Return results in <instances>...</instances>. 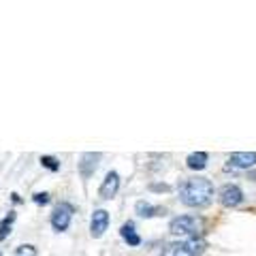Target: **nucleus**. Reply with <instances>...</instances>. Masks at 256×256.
Listing matches in <instances>:
<instances>
[{
	"mask_svg": "<svg viewBox=\"0 0 256 256\" xmlns=\"http://www.w3.org/2000/svg\"><path fill=\"white\" fill-rule=\"evenodd\" d=\"M11 201L13 203H22V196L18 194V192H11Z\"/></svg>",
	"mask_w": 256,
	"mask_h": 256,
	"instance_id": "19",
	"label": "nucleus"
},
{
	"mask_svg": "<svg viewBox=\"0 0 256 256\" xmlns=\"http://www.w3.org/2000/svg\"><path fill=\"white\" fill-rule=\"evenodd\" d=\"M150 190H169V186H164V184H162V186H160V184H152Z\"/></svg>",
	"mask_w": 256,
	"mask_h": 256,
	"instance_id": "18",
	"label": "nucleus"
},
{
	"mask_svg": "<svg viewBox=\"0 0 256 256\" xmlns=\"http://www.w3.org/2000/svg\"><path fill=\"white\" fill-rule=\"evenodd\" d=\"M205 222L203 218H196V216H180V218H173L169 224V230L178 237H201Z\"/></svg>",
	"mask_w": 256,
	"mask_h": 256,
	"instance_id": "2",
	"label": "nucleus"
},
{
	"mask_svg": "<svg viewBox=\"0 0 256 256\" xmlns=\"http://www.w3.org/2000/svg\"><path fill=\"white\" fill-rule=\"evenodd\" d=\"M134 212H137L141 218H154V216H164L166 214L164 207H154L148 201H137V205H134Z\"/></svg>",
	"mask_w": 256,
	"mask_h": 256,
	"instance_id": "9",
	"label": "nucleus"
},
{
	"mask_svg": "<svg viewBox=\"0 0 256 256\" xmlns=\"http://www.w3.org/2000/svg\"><path fill=\"white\" fill-rule=\"evenodd\" d=\"M162 256H192V252L188 250L184 242H173L162 248Z\"/></svg>",
	"mask_w": 256,
	"mask_h": 256,
	"instance_id": "12",
	"label": "nucleus"
},
{
	"mask_svg": "<svg viewBox=\"0 0 256 256\" xmlns=\"http://www.w3.org/2000/svg\"><path fill=\"white\" fill-rule=\"evenodd\" d=\"M38 162H41V166H45V169L52 171V173L60 171V160L56 156H41V158H38Z\"/></svg>",
	"mask_w": 256,
	"mask_h": 256,
	"instance_id": "15",
	"label": "nucleus"
},
{
	"mask_svg": "<svg viewBox=\"0 0 256 256\" xmlns=\"http://www.w3.org/2000/svg\"><path fill=\"white\" fill-rule=\"evenodd\" d=\"M15 218H18V216H15V212H9V216H6V218L0 220V242H4V239L11 235V224L15 222Z\"/></svg>",
	"mask_w": 256,
	"mask_h": 256,
	"instance_id": "14",
	"label": "nucleus"
},
{
	"mask_svg": "<svg viewBox=\"0 0 256 256\" xmlns=\"http://www.w3.org/2000/svg\"><path fill=\"white\" fill-rule=\"evenodd\" d=\"M0 256H2V254H0Z\"/></svg>",
	"mask_w": 256,
	"mask_h": 256,
	"instance_id": "20",
	"label": "nucleus"
},
{
	"mask_svg": "<svg viewBox=\"0 0 256 256\" xmlns=\"http://www.w3.org/2000/svg\"><path fill=\"white\" fill-rule=\"evenodd\" d=\"M256 164V152H235L226 160V171H246Z\"/></svg>",
	"mask_w": 256,
	"mask_h": 256,
	"instance_id": "4",
	"label": "nucleus"
},
{
	"mask_svg": "<svg viewBox=\"0 0 256 256\" xmlns=\"http://www.w3.org/2000/svg\"><path fill=\"white\" fill-rule=\"evenodd\" d=\"M207 162H210V156L205 152H192V154L186 158V166L190 171H203Z\"/></svg>",
	"mask_w": 256,
	"mask_h": 256,
	"instance_id": "10",
	"label": "nucleus"
},
{
	"mask_svg": "<svg viewBox=\"0 0 256 256\" xmlns=\"http://www.w3.org/2000/svg\"><path fill=\"white\" fill-rule=\"evenodd\" d=\"M214 196V184L207 178H192L180 186V201L186 207H205Z\"/></svg>",
	"mask_w": 256,
	"mask_h": 256,
	"instance_id": "1",
	"label": "nucleus"
},
{
	"mask_svg": "<svg viewBox=\"0 0 256 256\" xmlns=\"http://www.w3.org/2000/svg\"><path fill=\"white\" fill-rule=\"evenodd\" d=\"M186 248L192 252V256H196V254H203L205 252V248H207V242L203 237H190V239H186Z\"/></svg>",
	"mask_w": 256,
	"mask_h": 256,
	"instance_id": "13",
	"label": "nucleus"
},
{
	"mask_svg": "<svg viewBox=\"0 0 256 256\" xmlns=\"http://www.w3.org/2000/svg\"><path fill=\"white\" fill-rule=\"evenodd\" d=\"M107 226H109V212L107 210H94L92 220H90V235L94 239H100L105 235Z\"/></svg>",
	"mask_w": 256,
	"mask_h": 256,
	"instance_id": "6",
	"label": "nucleus"
},
{
	"mask_svg": "<svg viewBox=\"0 0 256 256\" xmlns=\"http://www.w3.org/2000/svg\"><path fill=\"white\" fill-rule=\"evenodd\" d=\"M220 203L224 207H237L244 203V190L237 184H226L220 190Z\"/></svg>",
	"mask_w": 256,
	"mask_h": 256,
	"instance_id": "5",
	"label": "nucleus"
},
{
	"mask_svg": "<svg viewBox=\"0 0 256 256\" xmlns=\"http://www.w3.org/2000/svg\"><path fill=\"white\" fill-rule=\"evenodd\" d=\"M120 235H122L124 242L132 248H137L141 244V237L137 235V230H134V222H124L122 228H120Z\"/></svg>",
	"mask_w": 256,
	"mask_h": 256,
	"instance_id": "11",
	"label": "nucleus"
},
{
	"mask_svg": "<svg viewBox=\"0 0 256 256\" xmlns=\"http://www.w3.org/2000/svg\"><path fill=\"white\" fill-rule=\"evenodd\" d=\"M118 190H120V175L116 171H109L98 188V196L102 201H109V198H114L118 194Z\"/></svg>",
	"mask_w": 256,
	"mask_h": 256,
	"instance_id": "7",
	"label": "nucleus"
},
{
	"mask_svg": "<svg viewBox=\"0 0 256 256\" xmlns=\"http://www.w3.org/2000/svg\"><path fill=\"white\" fill-rule=\"evenodd\" d=\"M98 160H100L98 152H86V154H82V158H79V175L84 180L92 178L94 171L98 169Z\"/></svg>",
	"mask_w": 256,
	"mask_h": 256,
	"instance_id": "8",
	"label": "nucleus"
},
{
	"mask_svg": "<svg viewBox=\"0 0 256 256\" xmlns=\"http://www.w3.org/2000/svg\"><path fill=\"white\" fill-rule=\"evenodd\" d=\"M13 256H38V252H36V248L32 244H24L20 248H15Z\"/></svg>",
	"mask_w": 256,
	"mask_h": 256,
	"instance_id": "16",
	"label": "nucleus"
},
{
	"mask_svg": "<svg viewBox=\"0 0 256 256\" xmlns=\"http://www.w3.org/2000/svg\"><path fill=\"white\" fill-rule=\"evenodd\" d=\"M73 214H75V207L66 203V201H60L58 205L54 207L52 212V228L58 230V233H64L68 226H70V220H73Z\"/></svg>",
	"mask_w": 256,
	"mask_h": 256,
	"instance_id": "3",
	"label": "nucleus"
},
{
	"mask_svg": "<svg viewBox=\"0 0 256 256\" xmlns=\"http://www.w3.org/2000/svg\"><path fill=\"white\" fill-rule=\"evenodd\" d=\"M32 201L36 205H47L50 203V194H47V192H34V194H32Z\"/></svg>",
	"mask_w": 256,
	"mask_h": 256,
	"instance_id": "17",
	"label": "nucleus"
}]
</instances>
